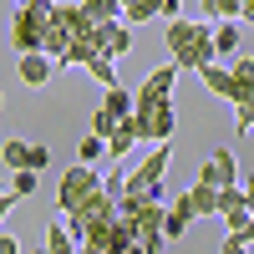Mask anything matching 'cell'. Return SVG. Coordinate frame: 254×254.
<instances>
[{"label": "cell", "mask_w": 254, "mask_h": 254, "mask_svg": "<svg viewBox=\"0 0 254 254\" xmlns=\"http://www.w3.org/2000/svg\"><path fill=\"white\" fill-rule=\"evenodd\" d=\"M0 107H5V92H0Z\"/></svg>", "instance_id": "obj_35"}, {"label": "cell", "mask_w": 254, "mask_h": 254, "mask_svg": "<svg viewBox=\"0 0 254 254\" xmlns=\"http://www.w3.org/2000/svg\"><path fill=\"white\" fill-rule=\"evenodd\" d=\"M198 178L214 183V188H234V183H239V158L229 153V147H214V153H208V163L198 168Z\"/></svg>", "instance_id": "obj_7"}, {"label": "cell", "mask_w": 254, "mask_h": 254, "mask_svg": "<svg viewBox=\"0 0 254 254\" xmlns=\"http://www.w3.org/2000/svg\"><path fill=\"white\" fill-rule=\"evenodd\" d=\"M36 178H41V173H31V168H15V173H10V193H15V198H31V193H36Z\"/></svg>", "instance_id": "obj_22"}, {"label": "cell", "mask_w": 254, "mask_h": 254, "mask_svg": "<svg viewBox=\"0 0 254 254\" xmlns=\"http://www.w3.org/2000/svg\"><path fill=\"white\" fill-rule=\"evenodd\" d=\"M239 112V122H234V132L244 137V132H254V102H244V107H234Z\"/></svg>", "instance_id": "obj_26"}, {"label": "cell", "mask_w": 254, "mask_h": 254, "mask_svg": "<svg viewBox=\"0 0 254 254\" xmlns=\"http://www.w3.org/2000/svg\"><path fill=\"white\" fill-rule=\"evenodd\" d=\"M178 61H168V66L158 71H147L142 76V87H137V107H158V102H173V81H178Z\"/></svg>", "instance_id": "obj_6"}, {"label": "cell", "mask_w": 254, "mask_h": 254, "mask_svg": "<svg viewBox=\"0 0 254 254\" xmlns=\"http://www.w3.org/2000/svg\"><path fill=\"white\" fill-rule=\"evenodd\" d=\"M31 254H51V249H31Z\"/></svg>", "instance_id": "obj_34"}, {"label": "cell", "mask_w": 254, "mask_h": 254, "mask_svg": "<svg viewBox=\"0 0 254 254\" xmlns=\"http://www.w3.org/2000/svg\"><path fill=\"white\" fill-rule=\"evenodd\" d=\"M92 132H97V137H112V132H117V117L97 107V117H92Z\"/></svg>", "instance_id": "obj_25"}, {"label": "cell", "mask_w": 254, "mask_h": 254, "mask_svg": "<svg viewBox=\"0 0 254 254\" xmlns=\"http://www.w3.org/2000/svg\"><path fill=\"white\" fill-rule=\"evenodd\" d=\"M163 15V0H122V20L127 26H142V20Z\"/></svg>", "instance_id": "obj_15"}, {"label": "cell", "mask_w": 254, "mask_h": 254, "mask_svg": "<svg viewBox=\"0 0 254 254\" xmlns=\"http://www.w3.org/2000/svg\"><path fill=\"white\" fill-rule=\"evenodd\" d=\"M102 188V173H97V163H71V168H61V188H56V203H61V214H71L76 203H87L92 193Z\"/></svg>", "instance_id": "obj_3"}, {"label": "cell", "mask_w": 254, "mask_h": 254, "mask_svg": "<svg viewBox=\"0 0 254 254\" xmlns=\"http://www.w3.org/2000/svg\"><path fill=\"white\" fill-rule=\"evenodd\" d=\"M188 224H193V208L183 203V193L168 203V214H163V234H168V244H178L183 234H188Z\"/></svg>", "instance_id": "obj_12"}, {"label": "cell", "mask_w": 254, "mask_h": 254, "mask_svg": "<svg viewBox=\"0 0 254 254\" xmlns=\"http://www.w3.org/2000/svg\"><path fill=\"white\" fill-rule=\"evenodd\" d=\"M168 56L178 61L183 71H203L219 61V46H214V20H168Z\"/></svg>", "instance_id": "obj_1"}, {"label": "cell", "mask_w": 254, "mask_h": 254, "mask_svg": "<svg viewBox=\"0 0 254 254\" xmlns=\"http://www.w3.org/2000/svg\"><path fill=\"white\" fill-rule=\"evenodd\" d=\"M203 15L208 20H239L244 15V0H203Z\"/></svg>", "instance_id": "obj_19"}, {"label": "cell", "mask_w": 254, "mask_h": 254, "mask_svg": "<svg viewBox=\"0 0 254 254\" xmlns=\"http://www.w3.org/2000/svg\"><path fill=\"white\" fill-rule=\"evenodd\" d=\"M102 153H107V137H97V132H87V137H81V147H76L81 163H97Z\"/></svg>", "instance_id": "obj_23"}, {"label": "cell", "mask_w": 254, "mask_h": 254, "mask_svg": "<svg viewBox=\"0 0 254 254\" xmlns=\"http://www.w3.org/2000/svg\"><path fill=\"white\" fill-rule=\"evenodd\" d=\"M168 163H173V147L158 142L153 153H147L132 173H127V193H153V188H163V173H168Z\"/></svg>", "instance_id": "obj_5"}, {"label": "cell", "mask_w": 254, "mask_h": 254, "mask_svg": "<svg viewBox=\"0 0 254 254\" xmlns=\"http://www.w3.org/2000/svg\"><path fill=\"white\" fill-rule=\"evenodd\" d=\"M15 203H20V198H15V193H10V188H5V193H0V224H5V219L15 214Z\"/></svg>", "instance_id": "obj_29"}, {"label": "cell", "mask_w": 254, "mask_h": 254, "mask_svg": "<svg viewBox=\"0 0 254 254\" xmlns=\"http://www.w3.org/2000/svg\"><path fill=\"white\" fill-rule=\"evenodd\" d=\"M214 46H219V56L239 51V26H234V20H214Z\"/></svg>", "instance_id": "obj_18"}, {"label": "cell", "mask_w": 254, "mask_h": 254, "mask_svg": "<svg viewBox=\"0 0 254 254\" xmlns=\"http://www.w3.org/2000/svg\"><path fill=\"white\" fill-rule=\"evenodd\" d=\"M102 112H112L117 122H127V117L137 112V92L122 87V81H117V87H102Z\"/></svg>", "instance_id": "obj_11"}, {"label": "cell", "mask_w": 254, "mask_h": 254, "mask_svg": "<svg viewBox=\"0 0 254 254\" xmlns=\"http://www.w3.org/2000/svg\"><path fill=\"white\" fill-rule=\"evenodd\" d=\"M46 163H51V147L46 142H31V173H41Z\"/></svg>", "instance_id": "obj_27"}, {"label": "cell", "mask_w": 254, "mask_h": 254, "mask_svg": "<svg viewBox=\"0 0 254 254\" xmlns=\"http://www.w3.org/2000/svg\"><path fill=\"white\" fill-rule=\"evenodd\" d=\"M0 158L10 163V173H15V168H31V142H20V137L0 142Z\"/></svg>", "instance_id": "obj_20"}, {"label": "cell", "mask_w": 254, "mask_h": 254, "mask_svg": "<svg viewBox=\"0 0 254 254\" xmlns=\"http://www.w3.org/2000/svg\"><path fill=\"white\" fill-rule=\"evenodd\" d=\"M102 193H107V198H122L127 193V173H122V168H112V173L102 178Z\"/></svg>", "instance_id": "obj_24"}, {"label": "cell", "mask_w": 254, "mask_h": 254, "mask_svg": "<svg viewBox=\"0 0 254 254\" xmlns=\"http://www.w3.org/2000/svg\"><path fill=\"white\" fill-rule=\"evenodd\" d=\"M132 147H137V122L127 117V122H117V132L107 137V158H112V163H122Z\"/></svg>", "instance_id": "obj_13"}, {"label": "cell", "mask_w": 254, "mask_h": 254, "mask_svg": "<svg viewBox=\"0 0 254 254\" xmlns=\"http://www.w3.org/2000/svg\"><path fill=\"white\" fill-rule=\"evenodd\" d=\"M92 26H107V20H122V0H81Z\"/></svg>", "instance_id": "obj_16"}, {"label": "cell", "mask_w": 254, "mask_h": 254, "mask_svg": "<svg viewBox=\"0 0 254 254\" xmlns=\"http://www.w3.org/2000/svg\"><path fill=\"white\" fill-rule=\"evenodd\" d=\"M137 122V142H168L178 132V107L173 102H158V107H137L132 112Z\"/></svg>", "instance_id": "obj_4"}, {"label": "cell", "mask_w": 254, "mask_h": 254, "mask_svg": "<svg viewBox=\"0 0 254 254\" xmlns=\"http://www.w3.org/2000/svg\"><path fill=\"white\" fill-rule=\"evenodd\" d=\"M92 41H97V51H107L112 61L132 51V26L127 20H107V26H92Z\"/></svg>", "instance_id": "obj_8"}, {"label": "cell", "mask_w": 254, "mask_h": 254, "mask_svg": "<svg viewBox=\"0 0 254 254\" xmlns=\"http://www.w3.org/2000/svg\"><path fill=\"white\" fill-rule=\"evenodd\" d=\"M46 249L51 254H76V239H71V229L61 219H51V229H46Z\"/></svg>", "instance_id": "obj_17"}, {"label": "cell", "mask_w": 254, "mask_h": 254, "mask_svg": "<svg viewBox=\"0 0 254 254\" xmlns=\"http://www.w3.org/2000/svg\"><path fill=\"white\" fill-rule=\"evenodd\" d=\"M239 20H249V26H254V0H244V15Z\"/></svg>", "instance_id": "obj_33"}, {"label": "cell", "mask_w": 254, "mask_h": 254, "mask_svg": "<svg viewBox=\"0 0 254 254\" xmlns=\"http://www.w3.org/2000/svg\"><path fill=\"white\" fill-rule=\"evenodd\" d=\"M239 188H244V203H249V214H254V173H244V183H239Z\"/></svg>", "instance_id": "obj_31"}, {"label": "cell", "mask_w": 254, "mask_h": 254, "mask_svg": "<svg viewBox=\"0 0 254 254\" xmlns=\"http://www.w3.org/2000/svg\"><path fill=\"white\" fill-rule=\"evenodd\" d=\"M183 203L193 208V219H219V208H224V188H214V183L198 178V183L183 193Z\"/></svg>", "instance_id": "obj_9"}, {"label": "cell", "mask_w": 254, "mask_h": 254, "mask_svg": "<svg viewBox=\"0 0 254 254\" xmlns=\"http://www.w3.org/2000/svg\"><path fill=\"white\" fill-rule=\"evenodd\" d=\"M0 254H20V239H10V234H0Z\"/></svg>", "instance_id": "obj_32"}, {"label": "cell", "mask_w": 254, "mask_h": 254, "mask_svg": "<svg viewBox=\"0 0 254 254\" xmlns=\"http://www.w3.org/2000/svg\"><path fill=\"white\" fill-rule=\"evenodd\" d=\"M51 5H56V0H20V5H15V15H10L15 56L41 51V41H46V26H51Z\"/></svg>", "instance_id": "obj_2"}, {"label": "cell", "mask_w": 254, "mask_h": 254, "mask_svg": "<svg viewBox=\"0 0 254 254\" xmlns=\"http://www.w3.org/2000/svg\"><path fill=\"white\" fill-rule=\"evenodd\" d=\"M219 254H249V239H239V234H229V239L219 244Z\"/></svg>", "instance_id": "obj_28"}, {"label": "cell", "mask_w": 254, "mask_h": 254, "mask_svg": "<svg viewBox=\"0 0 254 254\" xmlns=\"http://www.w3.org/2000/svg\"><path fill=\"white\" fill-rule=\"evenodd\" d=\"M87 71L102 81V87H117V71H112V56H107V51H97V56L87 61Z\"/></svg>", "instance_id": "obj_21"}, {"label": "cell", "mask_w": 254, "mask_h": 254, "mask_svg": "<svg viewBox=\"0 0 254 254\" xmlns=\"http://www.w3.org/2000/svg\"><path fill=\"white\" fill-rule=\"evenodd\" d=\"M15 66H20V81H26V87H46L51 71H56V61L46 51H26V56H15Z\"/></svg>", "instance_id": "obj_10"}, {"label": "cell", "mask_w": 254, "mask_h": 254, "mask_svg": "<svg viewBox=\"0 0 254 254\" xmlns=\"http://www.w3.org/2000/svg\"><path fill=\"white\" fill-rule=\"evenodd\" d=\"M198 76H203V87L214 92V97H224V102H234V71H224L219 61H214V66H203Z\"/></svg>", "instance_id": "obj_14"}, {"label": "cell", "mask_w": 254, "mask_h": 254, "mask_svg": "<svg viewBox=\"0 0 254 254\" xmlns=\"http://www.w3.org/2000/svg\"><path fill=\"white\" fill-rule=\"evenodd\" d=\"M183 15V0H163V20H178Z\"/></svg>", "instance_id": "obj_30"}]
</instances>
